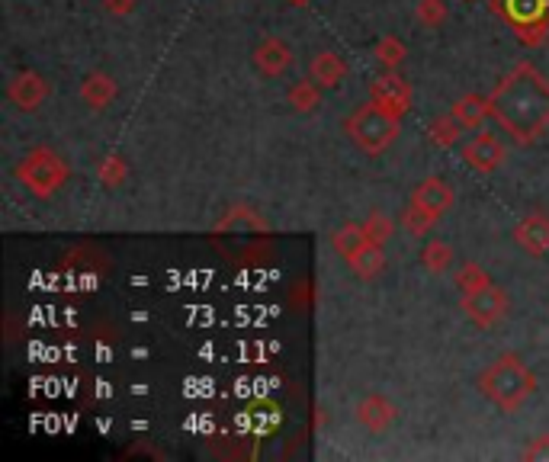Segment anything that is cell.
<instances>
[{"label": "cell", "mask_w": 549, "mask_h": 462, "mask_svg": "<svg viewBox=\"0 0 549 462\" xmlns=\"http://www.w3.org/2000/svg\"><path fill=\"white\" fill-rule=\"evenodd\" d=\"M546 0H508V17L511 23H530V20H543Z\"/></svg>", "instance_id": "obj_27"}, {"label": "cell", "mask_w": 549, "mask_h": 462, "mask_svg": "<svg viewBox=\"0 0 549 462\" xmlns=\"http://www.w3.org/2000/svg\"><path fill=\"white\" fill-rule=\"evenodd\" d=\"M434 222H437V215L424 212V209H421V206H415V203H408V206L402 209V215H399L402 231H405V235H411V238L427 235V231L434 228Z\"/></svg>", "instance_id": "obj_22"}, {"label": "cell", "mask_w": 549, "mask_h": 462, "mask_svg": "<svg viewBox=\"0 0 549 462\" xmlns=\"http://www.w3.org/2000/svg\"><path fill=\"white\" fill-rule=\"evenodd\" d=\"M322 84L312 81V77H302V81H296L293 87H289V106H293L296 113H315L318 106H322Z\"/></svg>", "instance_id": "obj_17"}, {"label": "cell", "mask_w": 549, "mask_h": 462, "mask_svg": "<svg viewBox=\"0 0 549 462\" xmlns=\"http://www.w3.org/2000/svg\"><path fill=\"white\" fill-rule=\"evenodd\" d=\"M524 459H549V437H533L524 450Z\"/></svg>", "instance_id": "obj_30"}, {"label": "cell", "mask_w": 549, "mask_h": 462, "mask_svg": "<svg viewBox=\"0 0 549 462\" xmlns=\"http://www.w3.org/2000/svg\"><path fill=\"white\" fill-rule=\"evenodd\" d=\"M78 97L84 100V106H90V110L100 113V110H106V106H113V100L119 97V84L113 81L110 74L94 71V74H87L81 81Z\"/></svg>", "instance_id": "obj_13"}, {"label": "cell", "mask_w": 549, "mask_h": 462, "mask_svg": "<svg viewBox=\"0 0 549 462\" xmlns=\"http://www.w3.org/2000/svg\"><path fill=\"white\" fill-rule=\"evenodd\" d=\"M286 4H293V7H309L312 0H286Z\"/></svg>", "instance_id": "obj_32"}, {"label": "cell", "mask_w": 549, "mask_h": 462, "mask_svg": "<svg viewBox=\"0 0 549 462\" xmlns=\"http://www.w3.org/2000/svg\"><path fill=\"white\" fill-rule=\"evenodd\" d=\"M399 418V408H395L386 395H366L357 405V421L370 430V434H383Z\"/></svg>", "instance_id": "obj_12"}, {"label": "cell", "mask_w": 549, "mask_h": 462, "mask_svg": "<svg viewBox=\"0 0 549 462\" xmlns=\"http://www.w3.org/2000/svg\"><path fill=\"white\" fill-rule=\"evenodd\" d=\"M405 55H408V49H405V42L399 36H386V39H379V45H376V61L383 65V71L402 68Z\"/></svg>", "instance_id": "obj_23"}, {"label": "cell", "mask_w": 549, "mask_h": 462, "mask_svg": "<svg viewBox=\"0 0 549 462\" xmlns=\"http://www.w3.org/2000/svg\"><path fill=\"white\" fill-rule=\"evenodd\" d=\"M488 100H492V116L517 142H533L549 129V81L530 65L511 71Z\"/></svg>", "instance_id": "obj_1"}, {"label": "cell", "mask_w": 549, "mask_h": 462, "mask_svg": "<svg viewBox=\"0 0 549 462\" xmlns=\"http://www.w3.org/2000/svg\"><path fill=\"white\" fill-rule=\"evenodd\" d=\"M309 77L312 81H318L325 90H334L338 87L344 77H347V65H344V58L341 55H334V52H318L312 58V68H309Z\"/></svg>", "instance_id": "obj_15"}, {"label": "cell", "mask_w": 549, "mask_h": 462, "mask_svg": "<svg viewBox=\"0 0 549 462\" xmlns=\"http://www.w3.org/2000/svg\"><path fill=\"white\" fill-rule=\"evenodd\" d=\"M370 100L376 106H383L386 113L402 119L408 113V106H411V87H408V81H402L399 74L386 71L383 77H376V81L370 84Z\"/></svg>", "instance_id": "obj_7"}, {"label": "cell", "mask_w": 549, "mask_h": 462, "mask_svg": "<svg viewBox=\"0 0 549 462\" xmlns=\"http://www.w3.org/2000/svg\"><path fill=\"white\" fill-rule=\"evenodd\" d=\"M347 267H350V273L357 276V280H376V276L383 273V267H386L383 244H370V241H366L357 254L347 257Z\"/></svg>", "instance_id": "obj_14"}, {"label": "cell", "mask_w": 549, "mask_h": 462, "mask_svg": "<svg viewBox=\"0 0 549 462\" xmlns=\"http://www.w3.org/2000/svg\"><path fill=\"white\" fill-rule=\"evenodd\" d=\"M460 135H463V126L456 122L453 113L437 116L431 126H427V138H431L437 148H453L456 142H460Z\"/></svg>", "instance_id": "obj_19"}, {"label": "cell", "mask_w": 549, "mask_h": 462, "mask_svg": "<svg viewBox=\"0 0 549 462\" xmlns=\"http://www.w3.org/2000/svg\"><path fill=\"white\" fill-rule=\"evenodd\" d=\"M479 389L488 402H495L501 411L511 414L537 392V376H533V369L524 360L501 357L479 376Z\"/></svg>", "instance_id": "obj_2"}, {"label": "cell", "mask_w": 549, "mask_h": 462, "mask_svg": "<svg viewBox=\"0 0 549 462\" xmlns=\"http://www.w3.org/2000/svg\"><path fill=\"white\" fill-rule=\"evenodd\" d=\"M453 283H456V289H460V296H469V292H476V289L488 286L492 280H488V273H485L479 264H463L460 270H456Z\"/></svg>", "instance_id": "obj_25"}, {"label": "cell", "mask_w": 549, "mask_h": 462, "mask_svg": "<svg viewBox=\"0 0 549 462\" xmlns=\"http://www.w3.org/2000/svg\"><path fill=\"white\" fill-rule=\"evenodd\" d=\"M238 222H248L251 228H264V219L257 212H251L248 206H232L228 215L219 222V228H228V225H238Z\"/></svg>", "instance_id": "obj_28"}, {"label": "cell", "mask_w": 549, "mask_h": 462, "mask_svg": "<svg viewBox=\"0 0 549 462\" xmlns=\"http://www.w3.org/2000/svg\"><path fill=\"white\" fill-rule=\"evenodd\" d=\"M517 39L527 42V45H537L546 39V20H530V23H517Z\"/></svg>", "instance_id": "obj_29"}, {"label": "cell", "mask_w": 549, "mask_h": 462, "mask_svg": "<svg viewBox=\"0 0 549 462\" xmlns=\"http://www.w3.org/2000/svg\"><path fill=\"white\" fill-rule=\"evenodd\" d=\"M17 180L23 183V187L45 199V196H52L58 193L61 187H65V180H68V164L65 158H61L58 151L52 148H33L26 154V158L20 161L17 167Z\"/></svg>", "instance_id": "obj_4"}, {"label": "cell", "mask_w": 549, "mask_h": 462, "mask_svg": "<svg viewBox=\"0 0 549 462\" xmlns=\"http://www.w3.org/2000/svg\"><path fill=\"white\" fill-rule=\"evenodd\" d=\"M366 244V235H363V225H354V222H347V225H341L338 231H331V248L338 251L344 260L350 257V254H357L360 248Z\"/></svg>", "instance_id": "obj_20"}, {"label": "cell", "mask_w": 549, "mask_h": 462, "mask_svg": "<svg viewBox=\"0 0 549 462\" xmlns=\"http://www.w3.org/2000/svg\"><path fill=\"white\" fill-rule=\"evenodd\" d=\"M254 68L261 71L264 77H280L293 68V45L270 36L254 49Z\"/></svg>", "instance_id": "obj_9"}, {"label": "cell", "mask_w": 549, "mask_h": 462, "mask_svg": "<svg viewBox=\"0 0 549 462\" xmlns=\"http://www.w3.org/2000/svg\"><path fill=\"white\" fill-rule=\"evenodd\" d=\"M103 10L113 13V17H129L135 10V0H103Z\"/></svg>", "instance_id": "obj_31"}, {"label": "cell", "mask_w": 549, "mask_h": 462, "mask_svg": "<svg viewBox=\"0 0 549 462\" xmlns=\"http://www.w3.org/2000/svg\"><path fill=\"white\" fill-rule=\"evenodd\" d=\"M508 158V148L498 142L492 132H479L472 142H466L463 148V161L479 174H495Z\"/></svg>", "instance_id": "obj_6"}, {"label": "cell", "mask_w": 549, "mask_h": 462, "mask_svg": "<svg viewBox=\"0 0 549 462\" xmlns=\"http://www.w3.org/2000/svg\"><path fill=\"white\" fill-rule=\"evenodd\" d=\"M421 264H424L427 273H434V276L447 273L453 267V248L447 241H427V248L421 251Z\"/></svg>", "instance_id": "obj_21"}, {"label": "cell", "mask_w": 549, "mask_h": 462, "mask_svg": "<svg viewBox=\"0 0 549 462\" xmlns=\"http://www.w3.org/2000/svg\"><path fill=\"white\" fill-rule=\"evenodd\" d=\"M456 122H460L463 129H479L482 122L492 116V100L488 97H479V94H469V97H460L453 103V110Z\"/></svg>", "instance_id": "obj_16"}, {"label": "cell", "mask_w": 549, "mask_h": 462, "mask_svg": "<svg viewBox=\"0 0 549 462\" xmlns=\"http://www.w3.org/2000/svg\"><path fill=\"white\" fill-rule=\"evenodd\" d=\"M399 116L386 113L383 106H376L373 100L357 106L354 113L347 116L344 122V132L350 135V142H354L360 151L366 154H383L386 148H392V142L399 138Z\"/></svg>", "instance_id": "obj_3"}, {"label": "cell", "mask_w": 549, "mask_h": 462, "mask_svg": "<svg viewBox=\"0 0 549 462\" xmlns=\"http://www.w3.org/2000/svg\"><path fill=\"white\" fill-rule=\"evenodd\" d=\"M363 235L370 244H389V238L395 235V222L389 219L386 212H370L366 215V222H363Z\"/></svg>", "instance_id": "obj_24"}, {"label": "cell", "mask_w": 549, "mask_h": 462, "mask_svg": "<svg viewBox=\"0 0 549 462\" xmlns=\"http://www.w3.org/2000/svg\"><path fill=\"white\" fill-rule=\"evenodd\" d=\"M514 238L527 254L543 257L549 251V215L546 212H530L527 219L517 222Z\"/></svg>", "instance_id": "obj_11"}, {"label": "cell", "mask_w": 549, "mask_h": 462, "mask_svg": "<svg viewBox=\"0 0 549 462\" xmlns=\"http://www.w3.org/2000/svg\"><path fill=\"white\" fill-rule=\"evenodd\" d=\"M463 312L469 315L472 325L479 328H495L498 321H505L508 315V296L505 289H498L495 283H488L476 292L463 296Z\"/></svg>", "instance_id": "obj_5"}, {"label": "cell", "mask_w": 549, "mask_h": 462, "mask_svg": "<svg viewBox=\"0 0 549 462\" xmlns=\"http://www.w3.org/2000/svg\"><path fill=\"white\" fill-rule=\"evenodd\" d=\"M7 97L17 103L20 110L33 113V110H39V106L45 103V97H49V81H45L39 71H20L10 81Z\"/></svg>", "instance_id": "obj_8"}, {"label": "cell", "mask_w": 549, "mask_h": 462, "mask_svg": "<svg viewBox=\"0 0 549 462\" xmlns=\"http://www.w3.org/2000/svg\"><path fill=\"white\" fill-rule=\"evenodd\" d=\"M453 187L447 180H440V177H427V180H421L418 187H415V193H411V203L415 206H421L424 212H431V215H447L450 209H453Z\"/></svg>", "instance_id": "obj_10"}, {"label": "cell", "mask_w": 549, "mask_h": 462, "mask_svg": "<svg viewBox=\"0 0 549 462\" xmlns=\"http://www.w3.org/2000/svg\"><path fill=\"white\" fill-rule=\"evenodd\" d=\"M415 17H418V23H424V26H431V29H440V26L447 23L450 10H447V4H444V0H418V7H415Z\"/></svg>", "instance_id": "obj_26"}, {"label": "cell", "mask_w": 549, "mask_h": 462, "mask_svg": "<svg viewBox=\"0 0 549 462\" xmlns=\"http://www.w3.org/2000/svg\"><path fill=\"white\" fill-rule=\"evenodd\" d=\"M97 180L103 183L106 190H119L122 183L129 180V161L122 154H106V158L97 164Z\"/></svg>", "instance_id": "obj_18"}]
</instances>
